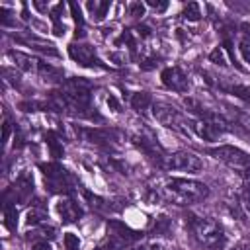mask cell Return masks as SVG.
Returning a JSON list of instances; mask_svg holds the SVG:
<instances>
[{
  "label": "cell",
  "instance_id": "1",
  "mask_svg": "<svg viewBox=\"0 0 250 250\" xmlns=\"http://www.w3.org/2000/svg\"><path fill=\"white\" fill-rule=\"evenodd\" d=\"M160 201H170L176 205H189L205 199L209 195V189L205 184L188 180V178H172L162 184V188H156Z\"/></svg>",
  "mask_w": 250,
  "mask_h": 250
},
{
  "label": "cell",
  "instance_id": "2",
  "mask_svg": "<svg viewBox=\"0 0 250 250\" xmlns=\"http://www.w3.org/2000/svg\"><path fill=\"white\" fill-rule=\"evenodd\" d=\"M186 225L193 230L195 238L209 250H223L227 246V234L223 230V227L211 219L205 217H197L193 213L186 215Z\"/></svg>",
  "mask_w": 250,
  "mask_h": 250
},
{
  "label": "cell",
  "instance_id": "3",
  "mask_svg": "<svg viewBox=\"0 0 250 250\" xmlns=\"http://www.w3.org/2000/svg\"><path fill=\"white\" fill-rule=\"evenodd\" d=\"M39 170L45 176L47 188L53 193H68L74 186V178L68 174L66 168H62L59 162H47V164H39Z\"/></svg>",
  "mask_w": 250,
  "mask_h": 250
},
{
  "label": "cell",
  "instance_id": "4",
  "mask_svg": "<svg viewBox=\"0 0 250 250\" xmlns=\"http://www.w3.org/2000/svg\"><path fill=\"white\" fill-rule=\"evenodd\" d=\"M152 115L158 123H162L164 127H170L178 133L188 135V127H186V119L180 115V111L164 102H154L152 104Z\"/></svg>",
  "mask_w": 250,
  "mask_h": 250
},
{
  "label": "cell",
  "instance_id": "5",
  "mask_svg": "<svg viewBox=\"0 0 250 250\" xmlns=\"http://www.w3.org/2000/svg\"><path fill=\"white\" fill-rule=\"evenodd\" d=\"M164 168L168 170H180V172H199L203 168V162L199 156H195L193 152H188V150H180V152H174L170 156L164 158L162 162Z\"/></svg>",
  "mask_w": 250,
  "mask_h": 250
},
{
  "label": "cell",
  "instance_id": "6",
  "mask_svg": "<svg viewBox=\"0 0 250 250\" xmlns=\"http://www.w3.org/2000/svg\"><path fill=\"white\" fill-rule=\"evenodd\" d=\"M209 154H213L215 158H219L221 162H225V164H229L232 168H246V166H250V154L244 152L238 146H232V145H221L217 148H211Z\"/></svg>",
  "mask_w": 250,
  "mask_h": 250
},
{
  "label": "cell",
  "instance_id": "7",
  "mask_svg": "<svg viewBox=\"0 0 250 250\" xmlns=\"http://www.w3.org/2000/svg\"><path fill=\"white\" fill-rule=\"evenodd\" d=\"M107 229H109V246H115V248H121V250L125 246H129L131 242L141 238V232L133 230L131 227H127L121 221H109Z\"/></svg>",
  "mask_w": 250,
  "mask_h": 250
},
{
  "label": "cell",
  "instance_id": "8",
  "mask_svg": "<svg viewBox=\"0 0 250 250\" xmlns=\"http://www.w3.org/2000/svg\"><path fill=\"white\" fill-rule=\"evenodd\" d=\"M162 78V84L174 92H188L189 88V82H188V76L184 74V70L180 66H168L162 70L160 74Z\"/></svg>",
  "mask_w": 250,
  "mask_h": 250
},
{
  "label": "cell",
  "instance_id": "9",
  "mask_svg": "<svg viewBox=\"0 0 250 250\" xmlns=\"http://www.w3.org/2000/svg\"><path fill=\"white\" fill-rule=\"evenodd\" d=\"M31 193H33V178H31L29 174H21V176L16 180V184L4 193V197L14 195V203H16V201H18V203H25Z\"/></svg>",
  "mask_w": 250,
  "mask_h": 250
},
{
  "label": "cell",
  "instance_id": "10",
  "mask_svg": "<svg viewBox=\"0 0 250 250\" xmlns=\"http://www.w3.org/2000/svg\"><path fill=\"white\" fill-rule=\"evenodd\" d=\"M68 55H70L72 61H76L82 66H102L100 59L96 57V53H94V49L90 45H76V43H72L68 47Z\"/></svg>",
  "mask_w": 250,
  "mask_h": 250
},
{
  "label": "cell",
  "instance_id": "11",
  "mask_svg": "<svg viewBox=\"0 0 250 250\" xmlns=\"http://www.w3.org/2000/svg\"><path fill=\"white\" fill-rule=\"evenodd\" d=\"M57 211L62 219V223H76L82 217V209L78 207V203L70 197H64L57 203Z\"/></svg>",
  "mask_w": 250,
  "mask_h": 250
},
{
  "label": "cell",
  "instance_id": "12",
  "mask_svg": "<svg viewBox=\"0 0 250 250\" xmlns=\"http://www.w3.org/2000/svg\"><path fill=\"white\" fill-rule=\"evenodd\" d=\"M189 127H191V131H193L197 137H201L203 141H217V139L221 137V133H223L217 125H213V123H209V121H201V119L193 121Z\"/></svg>",
  "mask_w": 250,
  "mask_h": 250
},
{
  "label": "cell",
  "instance_id": "13",
  "mask_svg": "<svg viewBox=\"0 0 250 250\" xmlns=\"http://www.w3.org/2000/svg\"><path fill=\"white\" fill-rule=\"evenodd\" d=\"M82 133L90 143H94L98 146L111 148V145H113V131H107V129H84Z\"/></svg>",
  "mask_w": 250,
  "mask_h": 250
},
{
  "label": "cell",
  "instance_id": "14",
  "mask_svg": "<svg viewBox=\"0 0 250 250\" xmlns=\"http://www.w3.org/2000/svg\"><path fill=\"white\" fill-rule=\"evenodd\" d=\"M8 57L14 61V64L25 72H35L39 70V61L25 55V53H20V51H8Z\"/></svg>",
  "mask_w": 250,
  "mask_h": 250
},
{
  "label": "cell",
  "instance_id": "15",
  "mask_svg": "<svg viewBox=\"0 0 250 250\" xmlns=\"http://www.w3.org/2000/svg\"><path fill=\"white\" fill-rule=\"evenodd\" d=\"M150 105H152L150 94H146V92H137V94L131 96V107H133L137 113H145Z\"/></svg>",
  "mask_w": 250,
  "mask_h": 250
},
{
  "label": "cell",
  "instance_id": "16",
  "mask_svg": "<svg viewBox=\"0 0 250 250\" xmlns=\"http://www.w3.org/2000/svg\"><path fill=\"white\" fill-rule=\"evenodd\" d=\"M45 143H47V146H49V152H51V156H55V158H61V156L64 154V148H62V141H61V137H59L55 131H47V135H45Z\"/></svg>",
  "mask_w": 250,
  "mask_h": 250
},
{
  "label": "cell",
  "instance_id": "17",
  "mask_svg": "<svg viewBox=\"0 0 250 250\" xmlns=\"http://www.w3.org/2000/svg\"><path fill=\"white\" fill-rule=\"evenodd\" d=\"M37 72L41 74V78L45 82H61L62 80V72L59 68L51 66L49 62H39V70Z\"/></svg>",
  "mask_w": 250,
  "mask_h": 250
},
{
  "label": "cell",
  "instance_id": "18",
  "mask_svg": "<svg viewBox=\"0 0 250 250\" xmlns=\"http://www.w3.org/2000/svg\"><path fill=\"white\" fill-rule=\"evenodd\" d=\"M92 82L86 78H68L64 82V90L66 92H90Z\"/></svg>",
  "mask_w": 250,
  "mask_h": 250
},
{
  "label": "cell",
  "instance_id": "19",
  "mask_svg": "<svg viewBox=\"0 0 250 250\" xmlns=\"http://www.w3.org/2000/svg\"><path fill=\"white\" fill-rule=\"evenodd\" d=\"M4 225L10 230H16L18 227V211H16V205L10 201H4Z\"/></svg>",
  "mask_w": 250,
  "mask_h": 250
},
{
  "label": "cell",
  "instance_id": "20",
  "mask_svg": "<svg viewBox=\"0 0 250 250\" xmlns=\"http://www.w3.org/2000/svg\"><path fill=\"white\" fill-rule=\"evenodd\" d=\"M86 6H88V10L94 14V20H96V21H102V20L105 18V14H107L111 2H86Z\"/></svg>",
  "mask_w": 250,
  "mask_h": 250
},
{
  "label": "cell",
  "instance_id": "21",
  "mask_svg": "<svg viewBox=\"0 0 250 250\" xmlns=\"http://www.w3.org/2000/svg\"><path fill=\"white\" fill-rule=\"evenodd\" d=\"M182 18L188 20V21H199V20H201V8H199V4H197V2H189V4L184 8Z\"/></svg>",
  "mask_w": 250,
  "mask_h": 250
},
{
  "label": "cell",
  "instance_id": "22",
  "mask_svg": "<svg viewBox=\"0 0 250 250\" xmlns=\"http://www.w3.org/2000/svg\"><path fill=\"white\" fill-rule=\"evenodd\" d=\"M113 43H115V47H121V45L125 43V45H129V47H131V51H135V49H137V47H135L137 43H135V37H133V31H131V29L121 31V35H119Z\"/></svg>",
  "mask_w": 250,
  "mask_h": 250
},
{
  "label": "cell",
  "instance_id": "23",
  "mask_svg": "<svg viewBox=\"0 0 250 250\" xmlns=\"http://www.w3.org/2000/svg\"><path fill=\"white\" fill-rule=\"evenodd\" d=\"M43 219H47V213L43 211V207H37V209H31L29 213H27V225L31 227V225H41L43 223Z\"/></svg>",
  "mask_w": 250,
  "mask_h": 250
},
{
  "label": "cell",
  "instance_id": "24",
  "mask_svg": "<svg viewBox=\"0 0 250 250\" xmlns=\"http://www.w3.org/2000/svg\"><path fill=\"white\" fill-rule=\"evenodd\" d=\"M209 61L215 62V64H219V66H227V64H229V62H227V57H225V51H223L221 47H215V49L209 53Z\"/></svg>",
  "mask_w": 250,
  "mask_h": 250
},
{
  "label": "cell",
  "instance_id": "25",
  "mask_svg": "<svg viewBox=\"0 0 250 250\" xmlns=\"http://www.w3.org/2000/svg\"><path fill=\"white\" fill-rule=\"evenodd\" d=\"M152 232H156V234H164V236H166V234L170 232V221H168L166 217H160V219L156 221Z\"/></svg>",
  "mask_w": 250,
  "mask_h": 250
},
{
  "label": "cell",
  "instance_id": "26",
  "mask_svg": "<svg viewBox=\"0 0 250 250\" xmlns=\"http://www.w3.org/2000/svg\"><path fill=\"white\" fill-rule=\"evenodd\" d=\"M64 248H66V250H80V240H78V236L72 234V232H66V234H64Z\"/></svg>",
  "mask_w": 250,
  "mask_h": 250
},
{
  "label": "cell",
  "instance_id": "27",
  "mask_svg": "<svg viewBox=\"0 0 250 250\" xmlns=\"http://www.w3.org/2000/svg\"><path fill=\"white\" fill-rule=\"evenodd\" d=\"M127 12H129V16H133V18L145 16V4H141V2H131V4L127 6Z\"/></svg>",
  "mask_w": 250,
  "mask_h": 250
},
{
  "label": "cell",
  "instance_id": "28",
  "mask_svg": "<svg viewBox=\"0 0 250 250\" xmlns=\"http://www.w3.org/2000/svg\"><path fill=\"white\" fill-rule=\"evenodd\" d=\"M229 92H232L234 96H238V98L250 102V88H248V86H232V88H229Z\"/></svg>",
  "mask_w": 250,
  "mask_h": 250
},
{
  "label": "cell",
  "instance_id": "29",
  "mask_svg": "<svg viewBox=\"0 0 250 250\" xmlns=\"http://www.w3.org/2000/svg\"><path fill=\"white\" fill-rule=\"evenodd\" d=\"M68 6H70V14H72L74 21H76V23L82 27V23H84V16H82V10H80V6H78L76 2H70Z\"/></svg>",
  "mask_w": 250,
  "mask_h": 250
},
{
  "label": "cell",
  "instance_id": "30",
  "mask_svg": "<svg viewBox=\"0 0 250 250\" xmlns=\"http://www.w3.org/2000/svg\"><path fill=\"white\" fill-rule=\"evenodd\" d=\"M156 64H158V57H146L139 62V66L143 70H152V68H156Z\"/></svg>",
  "mask_w": 250,
  "mask_h": 250
},
{
  "label": "cell",
  "instance_id": "31",
  "mask_svg": "<svg viewBox=\"0 0 250 250\" xmlns=\"http://www.w3.org/2000/svg\"><path fill=\"white\" fill-rule=\"evenodd\" d=\"M240 199H242V205L246 207V211H250V182L244 184L242 193H240Z\"/></svg>",
  "mask_w": 250,
  "mask_h": 250
},
{
  "label": "cell",
  "instance_id": "32",
  "mask_svg": "<svg viewBox=\"0 0 250 250\" xmlns=\"http://www.w3.org/2000/svg\"><path fill=\"white\" fill-rule=\"evenodd\" d=\"M62 14H64V4H62V2H59V4H57L53 10H51V20H53L55 23H59Z\"/></svg>",
  "mask_w": 250,
  "mask_h": 250
},
{
  "label": "cell",
  "instance_id": "33",
  "mask_svg": "<svg viewBox=\"0 0 250 250\" xmlns=\"http://www.w3.org/2000/svg\"><path fill=\"white\" fill-rule=\"evenodd\" d=\"M238 49H240L242 59H244L246 62H250V41H248V39H242L240 45H238Z\"/></svg>",
  "mask_w": 250,
  "mask_h": 250
},
{
  "label": "cell",
  "instance_id": "34",
  "mask_svg": "<svg viewBox=\"0 0 250 250\" xmlns=\"http://www.w3.org/2000/svg\"><path fill=\"white\" fill-rule=\"evenodd\" d=\"M146 6H150L152 10H156V12H166V8H168V2H158V0H148L146 2Z\"/></svg>",
  "mask_w": 250,
  "mask_h": 250
},
{
  "label": "cell",
  "instance_id": "35",
  "mask_svg": "<svg viewBox=\"0 0 250 250\" xmlns=\"http://www.w3.org/2000/svg\"><path fill=\"white\" fill-rule=\"evenodd\" d=\"M8 137H10V121L6 119L2 125V143H8Z\"/></svg>",
  "mask_w": 250,
  "mask_h": 250
},
{
  "label": "cell",
  "instance_id": "36",
  "mask_svg": "<svg viewBox=\"0 0 250 250\" xmlns=\"http://www.w3.org/2000/svg\"><path fill=\"white\" fill-rule=\"evenodd\" d=\"M64 31H66V27H64V23H55V27H53V33L57 35V37H62L64 35Z\"/></svg>",
  "mask_w": 250,
  "mask_h": 250
},
{
  "label": "cell",
  "instance_id": "37",
  "mask_svg": "<svg viewBox=\"0 0 250 250\" xmlns=\"http://www.w3.org/2000/svg\"><path fill=\"white\" fill-rule=\"evenodd\" d=\"M107 105H109L113 111H119V102H117V98H115V96H111V94L107 96Z\"/></svg>",
  "mask_w": 250,
  "mask_h": 250
},
{
  "label": "cell",
  "instance_id": "38",
  "mask_svg": "<svg viewBox=\"0 0 250 250\" xmlns=\"http://www.w3.org/2000/svg\"><path fill=\"white\" fill-rule=\"evenodd\" d=\"M31 250H51V244L47 240H41V242H35L31 246Z\"/></svg>",
  "mask_w": 250,
  "mask_h": 250
},
{
  "label": "cell",
  "instance_id": "39",
  "mask_svg": "<svg viewBox=\"0 0 250 250\" xmlns=\"http://www.w3.org/2000/svg\"><path fill=\"white\" fill-rule=\"evenodd\" d=\"M137 33H139L141 37H148V35H150V27H148V25H139V27H137Z\"/></svg>",
  "mask_w": 250,
  "mask_h": 250
},
{
  "label": "cell",
  "instance_id": "40",
  "mask_svg": "<svg viewBox=\"0 0 250 250\" xmlns=\"http://www.w3.org/2000/svg\"><path fill=\"white\" fill-rule=\"evenodd\" d=\"M41 232L45 236H49V238H55V229L53 227H41Z\"/></svg>",
  "mask_w": 250,
  "mask_h": 250
},
{
  "label": "cell",
  "instance_id": "41",
  "mask_svg": "<svg viewBox=\"0 0 250 250\" xmlns=\"http://www.w3.org/2000/svg\"><path fill=\"white\" fill-rule=\"evenodd\" d=\"M31 4H33V6H35L39 12H45V10H47V4H41V2H37V0H33Z\"/></svg>",
  "mask_w": 250,
  "mask_h": 250
},
{
  "label": "cell",
  "instance_id": "42",
  "mask_svg": "<svg viewBox=\"0 0 250 250\" xmlns=\"http://www.w3.org/2000/svg\"><path fill=\"white\" fill-rule=\"evenodd\" d=\"M234 250H250V246H248V242H240V244H238Z\"/></svg>",
  "mask_w": 250,
  "mask_h": 250
},
{
  "label": "cell",
  "instance_id": "43",
  "mask_svg": "<svg viewBox=\"0 0 250 250\" xmlns=\"http://www.w3.org/2000/svg\"><path fill=\"white\" fill-rule=\"evenodd\" d=\"M76 37H84L86 35V31H84V27H76V33H74Z\"/></svg>",
  "mask_w": 250,
  "mask_h": 250
},
{
  "label": "cell",
  "instance_id": "44",
  "mask_svg": "<svg viewBox=\"0 0 250 250\" xmlns=\"http://www.w3.org/2000/svg\"><path fill=\"white\" fill-rule=\"evenodd\" d=\"M146 250H164V248H162L160 244H156V242H154V244H150V246H148Z\"/></svg>",
  "mask_w": 250,
  "mask_h": 250
},
{
  "label": "cell",
  "instance_id": "45",
  "mask_svg": "<svg viewBox=\"0 0 250 250\" xmlns=\"http://www.w3.org/2000/svg\"><path fill=\"white\" fill-rule=\"evenodd\" d=\"M244 178L250 182V166H246V168H244Z\"/></svg>",
  "mask_w": 250,
  "mask_h": 250
},
{
  "label": "cell",
  "instance_id": "46",
  "mask_svg": "<svg viewBox=\"0 0 250 250\" xmlns=\"http://www.w3.org/2000/svg\"><path fill=\"white\" fill-rule=\"evenodd\" d=\"M131 250H146L145 246H135V248H131Z\"/></svg>",
  "mask_w": 250,
  "mask_h": 250
}]
</instances>
